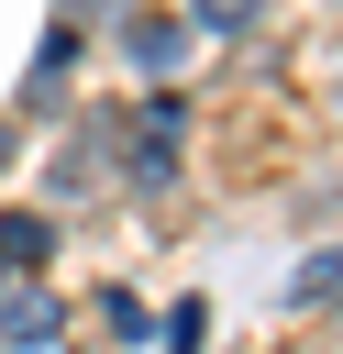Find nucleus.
I'll list each match as a JSON object with an SVG mask.
<instances>
[{"mask_svg": "<svg viewBox=\"0 0 343 354\" xmlns=\"http://www.w3.org/2000/svg\"><path fill=\"white\" fill-rule=\"evenodd\" d=\"M122 55H133L144 77H166V66L188 55V22H177V11H144V22H122Z\"/></svg>", "mask_w": 343, "mask_h": 354, "instance_id": "obj_2", "label": "nucleus"}, {"mask_svg": "<svg viewBox=\"0 0 343 354\" xmlns=\"http://www.w3.org/2000/svg\"><path fill=\"white\" fill-rule=\"evenodd\" d=\"M77 11H100V22H111V11H122V0H77Z\"/></svg>", "mask_w": 343, "mask_h": 354, "instance_id": "obj_9", "label": "nucleus"}, {"mask_svg": "<svg viewBox=\"0 0 343 354\" xmlns=\"http://www.w3.org/2000/svg\"><path fill=\"white\" fill-rule=\"evenodd\" d=\"M55 332H66V299L55 288H0V354H55Z\"/></svg>", "mask_w": 343, "mask_h": 354, "instance_id": "obj_1", "label": "nucleus"}, {"mask_svg": "<svg viewBox=\"0 0 343 354\" xmlns=\"http://www.w3.org/2000/svg\"><path fill=\"white\" fill-rule=\"evenodd\" d=\"M177 22H188V33H254V22H266V0H188Z\"/></svg>", "mask_w": 343, "mask_h": 354, "instance_id": "obj_4", "label": "nucleus"}, {"mask_svg": "<svg viewBox=\"0 0 343 354\" xmlns=\"http://www.w3.org/2000/svg\"><path fill=\"white\" fill-rule=\"evenodd\" d=\"M199 343H210V310H199V299H188V310H166V354H199Z\"/></svg>", "mask_w": 343, "mask_h": 354, "instance_id": "obj_6", "label": "nucleus"}, {"mask_svg": "<svg viewBox=\"0 0 343 354\" xmlns=\"http://www.w3.org/2000/svg\"><path fill=\"white\" fill-rule=\"evenodd\" d=\"M0 288H11V266H0Z\"/></svg>", "mask_w": 343, "mask_h": 354, "instance_id": "obj_10", "label": "nucleus"}, {"mask_svg": "<svg viewBox=\"0 0 343 354\" xmlns=\"http://www.w3.org/2000/svg\"><path fill=\"white\" fill-rule=\"evenodd\" d=\"M11 155H22V133H11V122H0V166H11Z\"/></svg>", "mask_w": 343, "mask_h": 354, "instance_id": "obj_8", "label": "nucleus"}, {"mask_svg": "<svg viewBox=\"0 0 343 354\" xmlns=\"http://www.w3.org/2000/svg\"><path fill=\"white\" fill-rule=\"evenodd\" d=\"M100 321H111V332H122V343H144V332H155V321H144V299H122V288H111V299H100Z\"/></svg>", "mask_w": 343, "mask_h": 354, "instance_id": "obj_7", "label": "nucleus"}, {"mask_svg": "<svg viewBox=\"0 0 343 354\" xmlns=\"http://www.w3.org/2000/svg\"><path fill=\"white\" fill-rule=\"evenodd\" d=\"M44 254H55V221H44V210H11V221H0V266L22 277V266H44Z\"/></svg>", "mask_w": 343, "mask_h": 354, "instance_id": "obj_3", "label": "nucleus"}, {"mask_svg": "<svg viewBox=\"0 0 343 354\" xmlns=\"http://www.w3.org/2000/svg\"><path fill=\"white\" fill-rule=\"evenodd\" d=\"M288 299H299V310H310V299H343V254H310V266L288 277Z\"/></svg>", "mask_w": 343, "mask_h": 354, "instance_id": "obj_5", "label": "nucleus"}]
</instances>
